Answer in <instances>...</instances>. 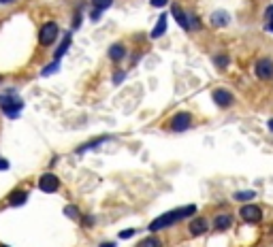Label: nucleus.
I'll use <instances>...</instances> for the list:
<instances>
[{
    "instance_id": "nucleus-1",
    "label": "nucleus",
    "mask_w": 273,
    "mask_h": 247,
    "mask_svg": "<svg viewBox=\"0 0 273 247\" xmlns=\"http://www.w3.org/2000/svg\"><path fill=\"white\" fill-rule=\"evenodd\" d=\"M194 213H196V205H188V207L169 211V213H162L160 217H156L152 224H149V230L158 232V230H162V228H169V226L175 224V222H182V220H186V217H190Z\"/></svg>"
},
{
    "instance_id": "nucleus-2",
    "label": "nucleus",
    "mask_w": 273,
    "mask_h": 247,
    "mask_svg": "<svg viewBox=\"0 0 273 247\" xmlns=\"http://www.w3.org/2000/svg\"><path fill=\"white\" fill-rule=\"evenodd\" d=\"M21 107H24V103H21L20 98L15 96L13 90L0 96V109H2V111H4V115L11 117V120H15V117L21 113Z\"/></svg>"
},
{
    "instance_id": "nucleus-3",
    "label": "nucleus",
    "mask_w": 273,
    "mask_h": 247,
    "mask_svg": "<svg viewBox=\"0 0 273 247\" xmlns=\"http://www.w3.org/2000/svg\"><path fill=\"white\" fill-rule=\"evenodd\" d=\"M239 215L243 222H248V224H260V222H263V209H260L258 205H252V203L241 205Z\"/></svg>"
},
{
    "instance_id": "nucleus-4",
    "label": "nucleus",
    "mask_w": 273,
    "mask_h": 247,
    "mask_svg": "<svg viewBox=\"0 0 273 247\" xmlns=\"http://www.w3.org/2000/svg\"><path fill=\"white\" fill-rule=\"evenodd\" d=\"M254 75L260 81H271L273 79V60L271 58H258L254 64Z\"/></svg>"
},
{
    "instance_id": "nucleus-5",
    "label": "nucleus",
    "mask_w": 273,
    "mask_h": 247,
    "mask_svg": "<svg viewBox=\"0 0 273 247\" xmlns=\"http://www.w3.org/2000/svg\"><path fill=\"white\" fill-rule=\"evenodd\" d=\"M169 126H171L173 132H184V130H188V128L192 126V115H190L188 111H179V113H175V115L171 117Z\"/></svg>"
},
{
    "instance_id": "nucleus-6",
    "label": "nucleus",
    "mask_w": 273,
    "mask_h": 247,
    "mask_svg": "<svg viewBox=\"0 0 273 247\" xmlns=\"http://www.w3.org/2000/svg\"><path fill=\"white\" fill-rule=\"evenodd\" d=\"M56 37H58V23H56V21H49V23H45V26L41 28V32H39V43L43 45V47H49V45L56 41Z\"/></svg>"
},
{
    "instance_id": "nucleus-7",
    "label": "nucleus",
    "mask_w": 273,
    "mask_h": 247,
    "mask_svg": "<svg viewBox=\"0 0 273 247\" xmlns=\"http://www.w3.org/2000/svg\"><path fill=\"white\" fill-rule=\"evenodd\" d=\"M211 98L220 109H229V107H233V103H235V96L229 90H224V87H216V90L211 92Z\"/></svg>"
},
{
    "instance_id": "nucleus-8",
    "label": "nucleus",
    "mask_w": 273,
    "mask_h": 247,
    "mask_svg": "<svg viewBox=\"0 0 273 247\" xmlns=\"http://www.w3.org/2000/svg\"><path fill=\"white\" fill-rule=\"evenodd\" d=\"M39 187H41V192L51 194L60 187V179H58L54 173H45V175H41V179H39Z\"/></svg>"
},
{
    "instance_id": "nucleus-9",
    "label": "nucleus",
    "mask_w": 273,
    "mask_h": 247,
    "mask_svg": "<svg viewBox=\"0 0 273 247\" xmlns=\"http://www.w3.org/2000/svg\"><path fill=\"white\" fill-rule=\"evenodd\" d=\"M233 226V215L231 213H218L216 217H213V228L216 230H229V228Z\"/></svg>"
},
{
    "instance_id": "nucleus-10",
    "label": "nucleus",
    "mask_w": 273,
    "mask_h": 247,
    "mask_svg": "<svg viewBox=\"0 0 273 247\" xmlns=\"http://www.w3.org/2000/svg\"><path fill=\"white\" fill-rule=\"evenodd\" d=\"M209 21H211L213 28H224L231 23V15L226 13V11H213L211 17H209Z\"/></svg>"
},
{
    "instance_id": "nucleus-11",
    "label": "nucleus",
    "mask_w": 273,
    "mask_h": 247,
    "mask_svg": "<svg viewBox=\"0 0 273 247\" xmlns=\"http://www.w3.org/2000/svg\"><path fill=\"white\" fill-rule=\"evenodd\" d=\"M209 228V222L205 220V217H196V220L190 222V234L192 237H201V234H205Z\"/></svg>"
},
{
    "instance_id": "nucleus-12",
    "label": "nucleus",
    "mask_w": 273,
    "mask_h": 247,
    "mask_svg": "<svg viewBox=\"0 0 273 247\" xmlns=\"http://www.w3.org/2000/svg\"><path fill=\"white\" fill-rule=\"evenodd\" d=\"M171 13H173V17H175V21L184 28V30H190V26H188V15H186L184 11H182V7L173 4V7H171Z\"/></svg>"
},
{
    "instance_id": "nucleus-13",
    "label": "nucleus",
    "mask_w": 273,
    "mask_h": 247,
    "mask_svg": "<svg viewBox=\"0 0 273 247\" xmlns=\"http://www.w3.org/2000/svg\"><path fill=\"white\" fill-rule=\"evenodd\" d=\"M107 56L111 58L113 62H120V60H124V56H126V49H124V45H122V43H113L111 47H109Z\"/></svg>"
},
{
    "instance_id": "nucleus-14",
    "label": "nucleus",
    "mask_w": 273,
    "mask_h": 247,
    "mask_svg": "<svg viewBox=\"0 0 273 247\" xmlns=\"http://www.w3.org/2000/svg\"><path fill=\"white\" fill-rule=\"evenodd\" d=\"M26 201H28V194L24 190H15V192H11V196H9L11 207H20V205H24Z\"/></svg>"
},
{
    "instance_id": "nucleus-15",
    "label": "nucleus",
    "mask_w": 273,
    "mask_h": 247,
    "mask_svg": "<svg viewBox=\"0 0 273 247\" xmlns=\"http://www.w3.org/2000/svg\"><path fill=\"white\" fill-rule=\"evenodd\" d=\"M165 32H167V15H160L158 21H156V28L152 30V39H160Z\"/></svg>"
},
{
    "instance_id": "nucleus-16",
    "label": "nucleus",
    "mask_w": 273,
    "mask_h": 247,
    "mask_svg": "<svg viewBox=\"0 0 273 247\" xmlns=\"http://www.w3.org/2000/svg\"><path fill=\"white\" fill-rule=\"evenodd\" d=\"M68 47H71V34H68V37L62 41L60 45H58V49L54 51V60H62V56H64L66 51H68Z\"/></svg>"
},
{
    "instance_id": "nucleus-17",
    "label": "nucleus",
    "mask_w": 273,
    "mask_h": 247,
    "mask_svg": "<svg viewBox=\"0 0 273 247\" xmlns=\"http://www.w3.org/2000/svg\"><path fill=\"white\" fill-rule=\"evenodd\" d=\"M256 196V192H252V190H243V192H235V201H239V203H250L252 198Z\"/></svg>"
},
{
    "instance_id": "nucleus-18",
    "label": "nucleus",
    "mask_w": 273,
    "mask_h": 247,
    "mask_svg": "<svg viewBox=\"0 0 273 247\" xmlns=\"http://www.w3.org/2000/svg\"><path fill=\"white\" fill-rule=\"evenodd\" d=\"M109 139H111V137H101V139H94V141H92V143H88V145H81L77 151H79V154H84V151H88V149H94L96 145H101V143H105V141H109Z\"/></svg>"
},
{
    "instance_id": "nucleus-19",
    "label": "nucleus",
    "mask_w": 273,
    "mask_h": 247,
    "mask_svg": "<svg viewBox=\"0 0 273 247\" xmlns=\"http://www.w3.org/2000/svg\"><path fill=\"white\" fill-rule=\"evenodd\" d=\"M213 62H216L218 68H226V66H229V56H226V54H218V56H213Z\"/></svg>"
},
{
    "instance_id": "nucleus-20",
    "label": "nucleus",
    "mask_w": 273,
    "mask_h": 247,
    "mask_svg": "<svg viewBox=\"0 0 273 247\" xmlns=\"http://www.w3.org/2000/svg\"><path fill=\"white\" fill-rule=\"evenodd\" d=\"M92 4H94V9H96V11H105V9L111 7L113 0H92Z\"/></svg>"
},
{
    "instance_id": "nucleus-21",
    "label": "nucleus",
    "mask_w": 273,
    "mask_h": 247,
    "mask_svg": "<svg viewBox=\"0 0 273 247\" xmlns=\"http://www.w3.org/2000/svg\"><path fill=\"white\" fill-rule=\"evenodd\" d=\"M58 68H60V60H54L51 64H47V66L43 68V75H45V77H49V75H51V73H56Z\"/></svg>"
},
{
    "instance_id": "nucleus-22",
    "label": "nucleus",
    "mask_w": 273,
    "mask_h": 247,
    "mask_svg": "<svg viewBox=\"0 0 273 247\" xmlns=\"http://www.w3.org/2000/svg\"><path fill=\"white\" fill-rule=\"evenodd\" d=\"M141 247H160V241L156 239V237H149V239H145V241H143Z\"/></svg>"
},
{
    "instance_id": "nucleus-23",
    "label": "nucleus",
    "mask_w": 273,
    "mask_h": 247,
    "mask_svg": "<svg viewBox=\"0 0 273 247\" xmlns=\"http://www.w3.org/2000/svg\"><path fill=\"white\" fill-rule=\"evenodd\" d=\"M64 213H66L68 217H73V220H77V217H79V213H77V207H75V205H68V207L64 209Z\"/></svg>"
},
{
    "instance_id": "nucleus-24",
    "label": "nucleus",
    "mask_w": 273,
    "mask_h": 247,
    "mask_svg": "<svg viewBox=\"0 0 273 247\" xmlns=\"http://www.w3.org/2000/svg\"><path fill=\"white\" fill-rule=\"evenodd\" d=\"M265 21H267V26H269V23H273V4H269V7H267V11H265Z\"/></svg>"
},
{
    "instance_id": "nucleus-25",
    "label": "nucleus",
    "mask_w": 273,
    "mask_h": 247,
    "mask_svg": "<svg viewBox=\"0 0 273 247\" xmlns=\"http://www.w3.org/2000/svg\"><path fill=\"white\" fill-rule=\"evenodd\" d=\"M124 77H126L124 70H115V75H113V83H115V85L122 83V81H124Z\"/></svg>"
},
{
    "instance_id": "nucleus-26",
    "label": "nucleus",
    "mask_w": 273,
    "mask_h": 247,
    "mask_svg": "<svg viewBox=\"0 0 273 247\" xmlns=\"http://www.w3.org/2000/svg\"><path fill=\"white\" fill-rule=\"evenodd\" d=\"M167 2H169V0H152V7H156V9H162Z\"/></svg>"
},
{
    "instance_id": "nucleus-27",
    "label": "nucleus",
    "mask_w": 273,
    "mask_h": 247,
    "mask_svg": "<svg viewBox=\"0 0 273 247\" xmlns=\"http://www.w3.org/2000/svg\"><path fill=\"white\" fill-rule=\"evenodd\" d=\"M135 232H137V230H124V232H120V239H130Z\"/></svg>"
},
{
    "instance_id": "nucleus-28",
    "label": "nucleus",
    "mask_w": 273,
    "mask_h": 247,
    "mask_svg": "<svg viewBox=\"0 0 273 247\" xmlns=\"http://www.w3.org/2000/svg\"><path fill=\"white\" fill-rule=\"evenodd\" d=\"M0 168H2V170H4V168H9V162H4V160H0Z\"/></svg>"
},
{
    "instance_id": "nucleus-29",
    "label": "nucleus",
    "mask_w": 273,
    "mask_h": 247,
    "mask_svg": "<svg viewBox=\"0 0 273 247\" xmlns=\"http://www.w3.org/2000/svg\"><path fill=\"white\" fill-rule=\"evenodd\" d=\"M267 126H269V130L273 132V117H271V120H269V124H267Z\"/></svg>"
},
{
    "instance_id": "nucleus-30",
    "label": "nucleus",
    "mask_w": 273,
    "mask_h": 247,
    "mask_svg": "<svg viewBox=\"0 0 273 247\" xmlns=\"http://www.w3.org/2000/svg\"><path fill=\"white\" fill-rule=\"evenodd\" d=\"M101 247H115V243H103Z\"/></svg>"
},
{
    "instance_id": "nucleus-31",
    "label": "nucleus",
    "mask_w": 273,
    "mask_h": 247,
    "mask_svg": "<svg viewBox=\"0 0 273 247\" xmlns=\"http://www.w3.org/2000/svg\"><path fill=\"white\" fill-rule=\"evenodd\" d=\"M9 2H13V0H0V4H9Z\"/></svg>"
},
{
    "instance_id": "nucleus-32",
    "label": "nucleus",
    "mask_w": 273,
    "mask_h": 247,
    "mask_svg": "<svg viewBox=\"0 0 273 247\" xmlns=\"http://www.w3.org/2000/svg\"><path fill=\"white\" fill-rule=\"evenodd\" d=\"M267 30H269V32H273V23H269V26H267Z\"/></svg>"
},
{
    "instance_id": "nucleus-33",
    "label": "nucleus",
    "mask_w": 273,
    "mask_h": 247,
    "mask_svg": "<svg viewBox=\"0 0 273 247\" xmlns=\"http://www.w3.org/2000/svg\"><path fill=\"white\" fill-rule=\"evenodd\" d=\"M0 247H9V245H0Z\"/></svg>"
}]
</instances>
